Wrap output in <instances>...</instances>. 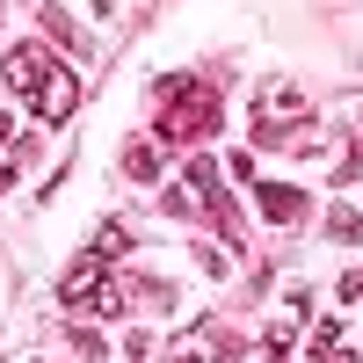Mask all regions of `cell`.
<instances>
[{
    "label": "cell",
    "mask_w": 363,
    "mask_h": 363,
    "mask_svg": "<svg viewBox=\"0 0 363 363\" xmlns=\"http://www.w3.org/2000/svg\"><path fill=\"white\" fill-rule=\"evenodd\" d=\"M160 95V145H182V138H211L218 131V87L211 80H196V73H174V80H160L153 87Z\"/></svg>",
    "instance_id": "cell-1"
},
{
    "label": "cell",
    "mask_w": 363,
    "mask_h": 363,
    "mask_svg": "<svg viewBox=\"0 0 363 363\" xmlns=\"http://www.w3.org/2000/svg\"><path fill=\"white\" fill-rule=\"evenodd\" d=\"M284 124H306V95H298L291 80H269L262 102H255V138H262V145H284V138H291Z\"/></svg>",
    "instance_id": "cell-2"
},
{
    "label": "cell",
    "mask_w": 363,
    "mask_h": 363,
    "mask_svg": "<svg viewBox=\"0 0 363 363\" xmlns=\"http://www.w3.org/2000/svg\"><path fill=\"white\" fill-rule=\"evenodd\" d=\"M167 211H211V218H218L225 233H233V203L218 196V167H211L203 153L182 167V196H167Z\"/></svg>",
    "instance_id": "cell-3"
},
{
    "label": "cell",
    "mask_w": 363,
    "mask_h": 363,
    "mask_svg": "<svg viewBox=\"0 0 363 363\" xmlns=\"http://www.w3.org/2000/svg\"><path fill=\"white\" fill-rule=\"evenodd\" d=\"M58 298L66 306H95V313H116V291H109V262L102 255H80L66 277H58Z\"/></svg>",
    "instance_id": "cell-4"
},
{
    "label": "cell",
    "mask_w": 363,
    "mask_h": 363,
    "mask_svg": "<svg viewBox=\"0 0 363 363\" xmlns=\"http://www.w3.org/2000/svg\"><path fill=\"white\" fill-rule=\"evenodd\" d=\"M29 109H37L44 124H66V116L80 109V80H73V73H66V66L51 58V73L37 80V95H29Z\"/></svg>",
    "instance_id": "cell-5"
},
{
    "label": "cell",
    "mask_w": 363,
    "mask_h": 363,
    "mask_svg": "<svg viewBox=\"0 0 363 363\" xmlns=\"http://www.w3.org/2000/svg\"><path fill=\"white\" fill-rule=\"evenodd\" d=\"M255 203H262V218H269V225H298V218L313 211V196H306V189H291V182H262V196H255Z\"/></svg>",
    "instance_id": "cell-6"
},
{
    "label": "cell",
    "mask_w": 363,
    "mask_h": 363,
    "mask_svg": "<svg viewBox=\"0 0 363 363\" xmlns=\"http://www.w3.org/2000/svg\"><path fill=\"white\" fill-rule=\"evenodd\" d=\"M44 73H51V51L44 44H15L8 51V87H15V95H37Z\"/></svg>",
    "instance_id": "cell-7"
},
{
    "label": "cell",
    "mask_w": 363,
    "mask_h": 363,
    "mask_svg": "<svg viewBox=\"0 0 363 363\" xmlns=\"http://www.w3.org/2000/svg\"><path fill=\"white\" fill-rule=\"evenodd\" d=\"M313 363H356L349 327H342V320H320V327H313Z\"/></svg>",
    "instance_id": "cell-8"
},
{
    "label": "cell",
    "mask_w": 363,
    "mask_h": 363,
    "mask_svg": "<svg viewBox=\"0 0 363 363\" xmlns=\"http://www.w3.org/2000/svg\"><path fill=\"white\" fill-rule=\"evenodd\" d=\"M124 174H131V182H160V145H131V153H124Z\"/></svg>",
    "instance_id": "cell-9"
},
{
    "label": "cell",
    "mask_w": 363,
    "mask_h": 363,
    "mask_svg": "<svg viewBox=\"0 0 363 363\" xmlns=\"http://www.w3.org/2000/svg\"><path fill=\"white\" fill-rule=\"evenodd\" d=\"M124 247H131V233H124V225H102V233H95V247H87V255H102V262H116Z\"/></svg>",
    "instance_id": "cell-10"
},
{
    "label": "cell",
    "mask_w": 363,
    "mask_h": 363,
    "mask_svg": "<svg viewBox=\"0 0 363 363\" xmlns=\"http://www.w3.org/2000/svg\"><path fill=\"white\" fill-rule=\"evenodd\" d=\"M327 233H335V240H356V233H363L356 203H335V211H327Z\"/></svg>",
    "instance_id": "cell-11"
},
{
    "label": "cell",
    "mask_w": 363,
    "mask_h": 363,
    "mask_svg": "<svg viewBox=\"0 0 363 363\" xmlns=\"http://www.w3.org/2000/svg\"><path fill=\"white\" fill-rule=\"evenodd\" d=\"M44 29H51V37H58V44H80V29H73L66 15H58V8H44Z\"/></svg>",
    "instance_id": "cell-12"
},
{
    "label": "cell",
    "mask_w": 363,
    "mask_h": 363,
    "mask_svg": "<svg viewBox=\"0 0 363 363\" xmlns=\"http://www.w3.org/2000/svg\"><path fill=\"white\" fill-rule=\"evenodd\" d=\"M335 291H342V306H349V298H363V269H342V284H335Z\"/></svg>",
    "instance_id": "cell-13"
},
{
    "label": "cell",
    "mask_w": 363,
    "mask_h": 363,
    "mask_svg": "<svg viewBox=\"0 0 363 363\" xmlns=\"http://www.w3.org/2000/svg\"><path fill=\"white\" fill-rule=\"evenodd\" d=\"M0 145H15V116H0Z\"/></svg>",
    "instance_id": "cell-14"
},
{
    "label": "cell",
    "mask_w": 363,
    "mask_h": 363,
    "mask_svg": "<svg viewBox=\"0 0 363 363\" xmlns=\"http://www.w3.org/2000/svg\"><path fill=\"white\" fill-rule=\"evenodd\" d=\"M0 189H15V167H8V160H0Z\"/></svg>",
    "instance_id": "cell-15"
},
{
    "label": "cell",
    "mask_w": 363,
    "mask_h": 363,
    "mask_svg": "<svg viewBox=\"0 0 363 363\" xmlns=\"http://www.w3.org/2000/svg\"><path fill=\"white\" fill-rule=\"evenodd\" d=\"M269 363H291V349H269Z\"/></svg>",
    "instance_id": "cell-16"
},
{
    "label": "cell",
    "mask_w": 363,
    "mask_h": 363,
    "mask_svg": "<svg viewBox=\"0 0 363 363\" xmlns=\"http://www.w3.org/2000/svg\"><path fill=\"white\" fill-rule=\"evenodd\" d=\"M182 363H203V356H182Z\"/></svg>",
    "instance_id": "cell-17"
}]
</instances>
